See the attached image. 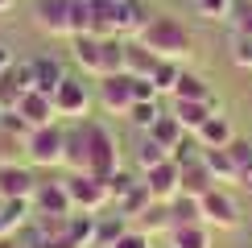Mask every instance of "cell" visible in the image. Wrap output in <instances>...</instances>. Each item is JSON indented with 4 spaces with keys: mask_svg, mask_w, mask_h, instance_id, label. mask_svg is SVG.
<instances>
[{
    "mask_svg": "<svg viewBox=\"0 0 252 248\" xmlns=\"http://www.w3.org/2000/svg\"><path fill=\"white\" fill-rule=\"evenodd\" d=\"M66 170H87L95 178H112L120 170V145L103 120H75L66 128Z\"/></svg>",
    "mask_w": 252,
    "mask_h": 248,
    "instance_id": "obj_1",
    "label": "cell"
},
{
    "mask_svg": "<svg viewBox=\"0 0 252 248\" xmlns=\"http://www.w3.org/2000/svg\"><path fill=\"white\" fill-rule=\"evenodd\" d=\"M136 37H141L157 58H170V62H186L190 50H194L190 29H186L178 17H170V13H149V21H145V29Z\"/></svg>",
    "mask_w": 252,
    "mask_h": 248,
    "instance_id": "obj_2",
    "label": "cell"
},
{
    "mask_svg": "<svg viewBox=\"0 0 252 248\" xmlns=\"http://www.w3.org/2000/svg\"><path fill=\"white\" fill-rule=\"evenodd\" d=\"M75 62L87 75H116L124 70V37H95V33H75L70 37Z\"/></svg>",
    "mask_w": 252,
    "mask_h": 248,
    "instance_id": "obj_3",
    "label": "cell"
},
{
    "mask_svg": "<svg viewBox=\"0 0 252 248\" xmlns=\"http://www.w3.org/2000/svg\"><path fill=\"white\" fill-rule=\"evenodd\" d=\"M25 157L29 165H41V170H58L62 157H66V128L54 124H41V128H29L25 137Z\"/></svg>",
    "mask_w": 252,
    "mask_h": 248,
    "instance_id": "obj_4",
    "label": "cell"
},
{
    "mask_svg": "<svg viewBox=\"0 0 252 248\" xmlns=\"http://www.w3.org/2000/svg\"><path fill=\"white\" fill-rule=\"evenodd\" d=\"M62 182H66V190H70V203H75V211L95 215L99 207H108V203H112V194H108V178H95V174H87V170H70Z\"/></svg>",
    "mask_w": 252,
    "mask_h": 248,
    "instance_id": "obj_5",
    "label": "cell"
},
{
    "mask_svg": "<svg viewBox=\"0 0 252 248\" xmlns=\"http://www.w3.org/2000/svg\"><path fill=\"white\" fill-rule=\"evenodd\" d=\"M198 203H203V223H207V227H219V232H236V227L244 223V211H240L236 194L227 190V186H215V190H207Z\"/></svg>",
    "mask_w": 252,
    "mask_h": 248,
    "instance_id": "obj_6",
    "label": "cell"
},
{
    "mask_svg": "<svg viewBox=\"0 0 252 248\" xmlns=\"http://www.w3.org/2000/svg\"><path fill=\"white\" fill-rule=\"evenodd\" d=\"M141 182L149 186L153 203H170V199L182 194V165H178L174 157H165V161L149 165V170H141Z\"/></svg>",
    "mask_w": 252,
    "mask_h": 248,
    "instance_id": "obj_7",
    "label": "cell"
},
{
    "mask_svg": "<svg viewBox=\"0 0 252 248\" xmlns=\"http://www.w3.org/2000/svg\"><path fill=\"white\" fill-rule=\"evenodd\" d=\"M33 17L50 37H70L75 33V0H37Z\"/></svg>",
    "mask_w": 252,
    "mask_h": 248,
    "instance_id": "obj_8",
    "label": "cell"
},
{
    "mask_svg": "<svg viewBox=\"0 0 252 248\" xmlns=\"http://www.w3.org/2000/svg\"><path fill=\"white\" fill-rule=\"evenodd\" d=\"M99 108L112 112V116H124V112L132 108V79H128V70L99 75Z\"/></svg>",
    "mask_w": 252,
    "mask_h": 248,
    "instance_id": "obj_9",
    "label": "cell"
},
{
    "mask_svg": "<svg viewBox=\"0 0 252 248\" xmlns=\"http://www.w3.org/2000/svg\"><path fill=\"white\" fill-rule=\"evenodd\" d=\"M54 108H58V116L83 120V116H87V108H91V91H87V83L66 75V79L58 83V91H54Z\"/></svg>",
    "mask_w": 252,
    "mask_h": 248,
    "instance_id": "obj_10",
    "label": "cell"
},
{
    "mask_svg": "<svg viewBox=\"0 0 252 248\" xmlns=\"http://www.w3.org/2000/svg\"><path fill=\"white\" fill-rule=\"evenodd\" d=\"M25 91H33V62H13L0 75V112L17 108Z\"/></svg>",
    "mask_w": 252,
    "mask_h": 248,
    "instance_id": "obj_11",
    "label": "cell"
},
{
    "mask_svg": "<svg viewBox=\"0 0 252 248\" xmlns=\"http://www.w3.org/2000/svg\"><path fill=\"white\" fill-rule=\"evenodd\" d=\"M29 203H33V215H70L75 211L66 182H37V190H33Z\"/></svg>",
    "mask_w": 252,
    "mask_h": 248,
    "instance_id": "obj_12",
    "label": "cell"
},
{
    "mask_svg": "<svg viewBox=\"0 0 252 248\" xmlns=\"http://www.w3.org/2000/svg\"><path fill=\"white\" fill-rule=\"evenodd\" d=\"M91 244H95V215L87 211H75L54 236V248H91Z\"/></svg>",
    "mask_w": 252,
    "mask_h": 248,
    "instance_id": "obj_13",
    "label": "cell"
},
{
    "mask_svg": "<svg viewBox=\"0 0 252 248\" xmlns=\"http://www.w3.org/2000/svg\"><path fill=\"white\" fill-rule=\"evenodd\" d=\"M17 112H21V116H25V124H29V128H41V124H54V120H58L54 95H50V91H37V87L21 95Z\"/></svg>",
    "mask_w": 252,
    "mask_h": 248,
    "instance_id": "obj_14",
    "label": "cell"
},
{
    "mask_svg": "<svg viewBox=\"0 0 252 248\" xmlns=\"http://www.w3.org/2000/svg\"><path fill=\"white\" fill-rule=\"evenodd\" d=\"M37 178L17 161H0V199H33Z\"/></svg>",
    "mask_w": 252,
    "mask_h": 248,
    "instance_id": "obj_15",
    "label": "cell"
},
{
    "mask_svg": "<svg viewBox=\"0 0 252 248\" xmlns=\"http://www.w3.org/2000/svg\"><path fill=\"white\" fill-rule=\"evenodd\" d=\"M170 112L182 120V128H186V132H198V124H203L207 116L223 112V99H219V95H211V99H174V103H170Z\"/></svg>",
    "mask_w": 252,
    "mask_h": 248,
    "instance_id": "obj_16",
    "label": "cell"
},
{
    "mask_svg": "<svg viewBox=\"0 0 252 248\" xmlns=\"http://www.w3.org/2000/svg\"><path fill=\"white\" fill-rule=\"evenodd\" d=\"M198 145L203 149H227V145L236 141V128H232V120L223 116V112H215V116H207L203 124H198Z\"/></svg>",
    "mask_w": 252,
    "mask_h": 248,
    "instance_id": "obj_17",
    "label": "cell"
},
{
    "mask_svg": "<svg viewBox=\"0 0 252 248\" xmlns=\"http://www.w3.org/2000/svg\"><path fill=\"white\" fill-rule=\"evenodd\" d=\"M215 174H211V165H207L203 157H194V161H186L182 165V194H194V199H203L207 190H215Z\"/></svg>",
    "mask_w": 252,
    "mask_h": 248,
    "instance_id": "obj_18",
    "label": "cell"
},
{
    "mask_svg": "<svg viewBox=\"0 0 252 248\" xmlns=\"http://www.w3.org/2000/svg\"><path fill=\"white\" fill-rule=\"evenodd\" d=\"M153 66H157V54L141 37L124 41V70H128V75H153Z\"/></svg>",
    "mask_w": 252,
    "mask_h": 248,
    "instance_id": "obj_19",
    "label": "cell"
},
{
    "mask_svg": "<svg viewBox=\"0 0 252 248\" xmlns=\"http://www.w3.org/2000/svg\"><path fill=\"white\" fill-rule=\"evenodd\" d=\"M203 161L211 165V174H215L219 186H240V165L232 161L227 149H203Z\"/></svg>",
    "mask_w": 252,
    "mask_h": 248,
    "instance_id": "obj_20",
    "label": "cell"
},
{
    "mask_svg": "<svg viewBox=\"0 0 252 248\" xmlns=\"http://www.w3.org/2000/svg\"><path fill=\"white\" fill-rule=\"evenodd\" d=\"M165 240H170V248H211V232H207V223H182L170 227Z\"/></svg>",
    "mask_w": 252,
    "mask_h": 248,
    "instance_id": "obj_21",
    "label": "cell"
},
{
    "mask_svg": "<svg viewBox=\"0 0 252 248\" xmlns=\"http://www.w3.org/2000/svg\"><path fill=\"white\" fill-rule=\"evenodd\" d=\"M145 132H149V137H153L157 145H165V149H174V145H178V141L186 137L182 120H178L174 112H161V116H157V120H153V124H149V128H145Z\"/></svg>",
    "mask_w": 252,
    "mask_h": 248,
    "instance_id": "obj_22",
    "label": "cell"
},
{
    "mask_svg": "<svg viewBox=\"0 0 252 248\" xmlns=\"http://www.w3.org/2000/svg\"><path fill=\"white\" fill-rule=\"evenodd\" d=\"M211 95L215 91L207 87V79L194 75V70H186V66H182V75H178L174 91H170V99H211Z\"/></svg>",
    "mask_w": 252,
    "mask_h": 248,
    "instance_id": "obj_23",
    "label": "cell"
},
{
    "mask_svg": "<svg viewBox=\"0 0 252 248\" xmlns=\"http://www.w3.org/2000/svg\"><path fill=\"white\" fill-rule=\"evenodd\" d=\"M29 211H33L29 199H0V227H4V236L21 232V223L29 219Z\"/></svg>",
    "mask_w": 252,
    "mask_h": 248,
    "instance_id": "obj_24",
    "label": "cell"
},
{
    "mask_svg": "<svg viewBox=\"0 0 252 248\" xmlns=\"http://www.w3.org/2000/svg\"><path fill=\"white\" fill-rule=\"evenodd\" d=\"M62 79H66V75H62L58 58H33V87L37 91H50V95H54Z\"/></svg>",
    "mask_w": 252,
    "mask_h": 248,
    "instance_id": "obj_25",
    "label": "cell"
},
{
    "mask_svg": "<svg viewBox=\"0 0 252 248\" xmlns=\"http://www.w3.org/2000/svg\"><path fill=\"white\" fill-rule=\"evenodd\" d=\"M136 227H141V232H170L174 227V219H170V203H149L145 207L141 215H136Z\"/></svg>",
    "mask_w": 252,
    "mask_h": 248,
    "instance_id": "obj_26",
    "label": "cell"
},
{
    "mask_svg": "<svg viewBox=\"0 0 252 248\" xmlns=\"http://www.w3.org/2000/svg\"><path fill=\"white\" fill-rule=\"evenodd\" d=\"M170 219H174V227L203 223V203H198L194 194H178V199H170Z\"/></svg>",
    "mask_w": 252,
    "mask_h": 248,
    "instance_id": "obj_27",
    "label": "cell"
},
{
    "mask_svg": "<svg viewBox=\"0 0 252 248\" xmlns=\"http://www.w3.org/2000/svg\"><path fill=\"white\" fill-rule=\"evenodd\" d=\"M149 203H153L149 186H145L141 178H136V182L128 186V194H124V199H120L116 207H120V215H124V219H136V215H141V211H145V207H149Z\"/></svg>",
    "mask_w": 252,
    "mask_h": 248,
    "instance_id": "obj_28",
    "label": "cell"
},
{
    "mask_svg": "<svg viewBox=\"0 0 252 248\" xmlns=\"http://www.w3.org/2000/svg\"><path fill=\"white\" fill-rule=\"evenodd\" d=\"M178 75H182V62H170V58H157V66H153V87H157V95H170L174 91V83Z\"/></svg>",
    "mask_w": 252,
    "mask_h": 248,
    "instance_id": "obj_29",
    "label": "cell"
},
{
    "mask_svg": "<svg viewBox=\"0 0 252 248\" xmlns=\"http://www.w3.org/2000/svg\"><path fill=\"white\" fill-rule=\"evenodd\" d=\"M124 116H128V124H132V128H141V132H145L157 116H161V108H157V99H136L132 108L124 112Z\"/></svg>",
    "mask_w": 252,
    "mask_h": 248,
    "instance_id": "obj_30",
    "label": "cell"
},
{
    "mask_svg": "<svg viewBox=\"0 0 252 248\" xmlns=\"http://www.w3.org/2000/svg\"><path fill=\"white\" fill-rule=\"evenodd\" d=\"M124 232H128V227H124V215H116V219H99L95 223V244L91 248H112Z\"/></svg>",
    "mask_w": 252,
    "mask_h": 248,
    "instance_id": "obj_31",
    "label": "cell"
},
{
    "mask_svg": "<svg viewBox=\"0 0 252 248\" xmlns=\"http://www.w3.org/2000/svg\"><path fill=\"white\" fill-rule=\"evenodd\" d=\"M165 157H170V149H165V145H157L149 132H145V137H141V145H136V161H141V170H149V165L165 161Z\"/></svg>",
    "mask_w": 252,
    "mask_h": 248,
    "instance_id": "obj_32",
    "label": "cell"
},
{
    "mask_svg": "<svg viewBox=\"0 0 252 248\" xmlns=\"http://www.w3.org/2000/svg\"><path fill=\"white\" fill-rule=\"evenodd\" d=\"M232 62H236V66H244V70H252V33L232 29Z\"/></svg>",
    "mask_w": 252,
    "mask_h": 248,
    "instance_id": "obj_33",
    "label": "cell"
},
{
    "mask_svg": "<svg viewBox=\"0 0 252 248\" xmlns=\"http://www.w3.org/2000/svg\"><path fill=\"white\" fill-rule=\"evenodd\" d=\"M170 157H174L178 165H186V161L203 157V145H198V137H194V132H186V137H182V141H178L174 149H170Z\"/></svg>",
    "mask_w": 252,
    "mask_h": 248,
    "instance_id": "obj_34",
    "label": "cell"
},
{
    "mask_svg": "<svg viewBox=\"0 0 252 248\" xmlns=\"http://www.w3.org/2000/svg\"><path fill=\"white\" fill-rule=\"evenodd\" d=\"M232 4H236V0H194V8L203 17H211V21H227V17H232Z\"/></svg>",
    "mask_w": 252,
    "mask_h": 248,
    "instance_id": "obj_35",
    "label": "cell"
},
{
    "mask_svg": "<svg viewBox=\"0 0 252 248\" xmlns=\"http://www.w3.org/2000/svg\"><path fill=\"white\" fill-rule=\"evenodd\" d=\"M227 21H232V29H240V33H252V0H236Z\"/></svg>",
    "mask_w": 252,
    "mask_h": 248,
    "instance_id": "obj_36",
    "label": "cell"
},
{
    "mask_svg": "<svg viewBox=\"0 0 252 248\" xmlns=\"http://www.w3.org/2000/svg\"><path fill=\"white\" fill-rule=\"evenodd\" d=\"M132 182H136V178H132L128 170H116V174H112V178H108V194H112V203H120L124 194H128V186H132Z\"/></svg>",
    "mask_w": 252,
    "mask_h": 248,
    "instance_id": "obj_37",
    "label": "cell"
},
{
    "mask_svg": "<svg viewBox=\"0 0 252 248\" xmlns=\"http://www.w3.org/2000/svg\"><path fill=\"white\" fill-rule=\"evenodd\" d=\"M112 248H153V236H149V232H141V227H128V232H124Z\"/></svg>",
    "mask_w": 252,
    "mask_h": 248,
    "instance_id": "obj_38",
    "label": "cell"
},
{
    "mask_svg": "<svg viewBox=\"0 0 252 248\" xmlns=\"http://www.w3.org/2000/svg\"><path fill=\"white\" fill-rule=\"evenodd\" d=\"M227 153H232V161H236V165H248V161H252V141L236 137L232 145H227Z\"/></svg>",
    "mask_w": 252,
    "mask_h": 248,
    "instance_id": "obj_39",
    "label": "cell"
},
{
    "mask_svg": "<svg viewBox=\"0 0 252 248\" xmlns=\"http://www.w3.org/2000/svg\"><path fill=\"white\" fill-rule=\"evenodd\" d=\"M25 248H54V240H50V236L41 232L37 223H29V232H25Z\"/></svg>",
    "mask_w": 252,
    "mask_h": 248,
    "instance_id": "obj_40",
    "label": "cell"
},
{
    "mask_svg": "<svg viewBox=\"0 0 252 248\" xmlns=\"http://www.w3.org/2000/svg\"><path fill=\"white\" fill-rule=\"evenodd\" d=\"M240 186L252 194V161H248V165H240Z\"/></svg>",
    "mask_w": 252,
    "mask_h": 248,
    "instance_id": "obj_41",
    "label": "cell"
},
{
    "mask_svg": "<svg viewBox=\"0 0 252 248\" xmlns=\"http://www.w3.org/2000/svg\"><path fill=\"white\" fill-rule=\"evenodd\" d=\"M13 62H17V58H13V50H8V46H0V75H4V70L13 66Z\"/></svg>",
    "mask_w": 252,
    "mask_h": 248,
    "instance_id": "obj_42",
    "label": "cell"
},
{
    "mask_svg": "<svg viewBox=\"0 0 252 248\" xmlns=\"http://www.w3.org/2000/svg\"><path fill=\"white\" fill-rule=\"evenodd\" d=\"M8 8H13V0H0V13H8Z\"/></svg>",
    "mask_w": 252,
    "mask_h": 248,
    "instance_id": "obj_43",
    "label": "cell"
},
{
    "mask_svg": "<svg viewBox=\"0 0 252 248\" xmlns=\"http://www.w3.org/2000/svg\"><path fill=\"white\" fill-rule=\"evenodd\" d=\"M13 248H25V244H13Z\"/></svg>",
    "mask_w": 252,
    "mask_h": 248,
    "instance_id": "obj_44",
    "label": "cell"
}]
</instances>
